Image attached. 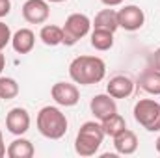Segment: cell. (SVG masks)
<instances>
[{
    "instance_id": "obj_1",
    "label": "cell",
    "mask_w": 160,
    "mask_h": 158,
    "mask_svg": "<svg viewBox=\"0 0 160 158\" xmlns=\"http://www.w3.org/2000/svg\"><path fill=\"white\" fill-rule=\"evenodd\" d=\"M69 77L75 84L80 86L99 84L106 77V63L99 56H77L69 63Z\"/></svg>"
},
{
    "instance_id": "obj_2",
    "label": "cell",
    "mask_w": 160,
    "mask_h": 158,
    "mask_svg": "<svg viewBox=\"0 0 160 158\" xmlns=\"http://www.w3.org/2000/svg\"><path fill=\"white\" fill-rule=\"evenodd\" d=\"M38 130L47 140H62L67 134L69 121L58 106H43L36 119Z\"/></svg>"
},
{
    "instance_id": "obj_3",
    "label": "cell",
    "mask_w": 160,
    "mask_h": 158,
    "mask_svg": "<svg viewBox=\"0 0 160 158\" xmlns=\"http://www.w3.org/2000/svg\"><path fill=\"white\" fill-rule=\"evenodd\" d=\"M104 140V130L101 126V121H86L78 128L77 140H75V151L80 156H93L101 149Z\"/></svg>"
},
{
    "instance_id": "obj_4",
    "label": "cell",
    "mask_w": 160,
    "mask_h": 158,
    "mask_svg": "<svg viewBox=\"0 0 160 158\" xmlns=\"http://www.w3.org/2000/svg\"><path fill=\"white\" fill-rule=\"evenodd\" d=\"M134 119L147 132H160V102L153 99H140L134 104Z\"/></svg>"
},
{
    "instance_id": "obj_5",
    "label": "cell",
    "mask_w": 160,
    "mask_h": 158,
    "mask_svg": "<svg viewBox=\"0 0 160 158\" xmlns=\"http://www.w3.org/2000/svg\"><path fill=\"white\" fill-rule=\"evenodd\" d=\"M62 30H63V43L62 45L73 47L91 32V19L84 13H71L65 19Z\"/></svg>"
},
{
    "instance_id": "obj_6",
    "label": "cell",
    "mask_w": 160,
    "mask_h": 158,
    "mask_svg": "<svg viewBox=\"0 0 160 158\" xmlns=\"http://www.w3.org/2000/svg\"><path fill=\"white\" fill-rule=\"evenodd\" d=\"M50 95H52V99L58 106H65V108L77 106L80 101L78 87L71 82H56L50 87Z\"/></svg>"
},
{
    "instance_id": "obj_7",
    "label": "cell",
    "mask_w": 160,
    "mask_h": 158,
    "mask_svg": "<svg viewBox=\"0 0 160 158\" xmlns=\"http://www.w3.org/2000/svg\"><path fill=\"white\" fill-rule=\"evenodd\" d=\"M118 22H119V28H123V30L136 32L145 24V13H143V9H140L134 4L123 6L118 11Z\"/></svg>"
},
{
    "instance_id": "obj_8",
    "label": "cell",
    "mask_w": 160,
    "mask_h": 158,
    "mask_svg": "<svg viewBox=\"0 0 160 158\" xmlns=\"http://www.w3.org/2000/svg\"><path fill=\"white\" fill-rule=\"evenodd\" d=\"M89 110L93 114V117L97 121H104L110 116L118 114V104H116V99L108 93H99L91 99L89 102Z\"/></svg>"
},
{
    "instance_id": "obj_9",
    "label": "cell",
    "mask_w": 160,
    "mask_h": 158,
    "mask_svg": "<svg viewBox=\"0 0 160 158\" xmlns=\"http://www.w3.org/2000/svg\"><path fill=\"white\" fill-rule=\"evenodd\" d=\"M50 15L47 0H26L22 4V19L30 24H43Z\"/></svg>"
},
{
    "instance_id": "obj_10",
    "label": "cell",
    "mask_w": 160,
    "mask_h": 158,
    "mask_svg": "<svg viewBox=\"0 0 160 158\" xmlns=\"http://www.w3.org/2000/svg\"><path fill=\"white\" fill-rule=\"evenodd\" d=\"M6 128H8V132L13 134V136H22V134H26L28 128H30V114H28L24 108H21V106L11 108V110L8 112V116H6Z\"/></svg>"
},
{
    "instance_id": "obj_11",
    "label": "cell",
    "mask_w": 160,
    "mask_h": 158,
    "mask_svg": "<svg viewBox=\"0 0 160 158\" xmlns=\"http://www.w3.org/2000/svg\"><path fill=\"white\" fill-rule=\"evenodd\" d=\"M134 80L127 75H116L108 80L106 84V93L112 95L114 99H127L134 93Z\"/></svg>"
},
{
    "instance_id": "obj_12",
    "label": "cell",
    "mask_w": 160,
    "mask_h": 158,
    "mask_svg": "<svg viewBox=\"0 0 160 158\" xmlns=\"http://www.w3.org/2000/svg\"><path fill=\"white\" fill-rule=\"evenodd\" d=\"M112 140H114L116 153H119V155H134L138 151V136L128 128L121 130Z\"/></svg>"
},
{
    "instance_id": "obj_13",
    "label": "cell",
    "mask_w": 160,
    "mask_h": 158,
    "mask_svg": "<svg viewBox=\"0 0 160 158\" xmlns=\"http://www.w3.org/2000/svg\"><path fill=\"white\" fill-rule=\"evenodd\" d=\"M36 45V34L30 28H21L11 36V47L17 54H28L32 52Z\"/></svg>"
},
{
    "instance_id": "obj_14",
    "label": "cell",
    "mask_w": 160,
    "mask_h": 158,
    "mask_svg": "<svg viewBox=\"0 0 160 158\" xmlns=\"http://www.w3.org/2000/svg\"><path fill=\"white\" fill-rule=\"evenodd\" d=\"M91 26L97 28V30H108V32H114L119 28V22H118V11L112 9V7H106V9H101L95 19L91 21Z\"/></svg>"
},
{
    "instance_id": "obj_15",
    "label": "cell",
    "mask_w": 160,
    "mask_h": 158,
    "mask_svg": "<svg viewBox=\"0 0 160 158\" xmlns=\"http://www.w3.org/2000/svg\"><path fill=\"white\" fill-rule=\"evenodd\" d=\"M6 155L9 158H32L36 155V149H34V145H32L30 140L19 136L17 140H13V141L8 145Z\"/></svg>"
},
{
    "instance_id": "obj_16",
    "label": "cell",
    "mask_w": 160,
    "mask_h": 158,
    "mask_svg": "<svg viewBox=\"0 0 160 158\" xmlns=\"http://www.w3.org/2000/svg\"><path fill=\"white\" fill-rule=\"evenodd\" d=\"M138 87L143 89L149 95H160V71L147 67L138 77Z\"/></svg>"
},
{
    "instance_id": "obj_17",
    "label": "cell",
    "mask_w": 160,
    "mask_h": 158,
    "mask_svg": "<svg viewBox=\"0 0 160 158\" xmlns=\"http://www.w3.org/2000/svg\"><path fill=\"white\" fill-rule=\"evenodd\" d=\"M39 39L47 47H58L63 43V30L62 26H56V24H45L39 32Z\"/></svg>"
},
{
    "instance_id": "obj_18",
    "label": "cell",
    "mask_w": 160,
    "mask_h": 158,
    "mask_svg": "<svg viewBox=\"0 0 160 158\" xmlns=\"http://www.w3.org/2000/svg\"><path fill=\"white\" fill-rule=\"evenodd\" d=\"M91 47L95 50H101V52L110 50L114 47V32L93 28V32H91Z\"/></svg>"
},
{
    "instance_id": "obj_19",
    "label": "cell",
    "mask_w": 160,
    "mask_h": 158,
    "mask_svg": "<svg viewBox=\"0 0 160 158\" xmlns=\"http://www.w3.org/2000/svg\"><path fill=\"white\" fill-rule=\"evenodd\" d=\"M101 126H102V130H104V136L114 138L116 134H119L121 130H125V128H127V121H125L123 116L114 114V116H110L108 119L101 121Z\"/></svg>"
},
{
    "instance_id": "obj_20",
    "label": "cell",
    "mask_w": 160,
    "mask_h": 158,
    "mask_svg": "<svg viewBox=\"0 0 160 158\" xmlns=\"http://www.w3.org/2000/svg\"><path fill=\"white\" fill-rule=\"evenodd\" d=\"M19 95V84L11 77H0V99L11 101Z\"/></svg>"
},
{
    "instance_id": "obj_21",
    "label": "cell",
    "mask_w": 160,
    "mask_h": 158,
    "mask_svg": "<svg viewBox=\"0 0 160 158\" xmlns=\"http://www.w3.org/2000/svg\"><path fill=\"white\" fill-rule=\"evenodd\" d=\"M11 36H13V34H11L9 26H8L6 22H2V21H0V52H2L9 43H11Z\"/></svg>"
},
{
    "instance_id": "obj_22",
    "label": "cell",
    "mask_w": 160,
    "mask_h": 158,
    "mask_svg": "<svg viewBox=\"0 0 160 158\" xmlns=\"http://www.w3.org/2000/svg\"><path fill=\"white\" fill-rule=\"evenodd\" d=\"M149 67L155 71H160V47L149 56Z\"/></svg>"
},
{
    "instance_id": "obj_23",
    "label": "cell",
    "mask_w": 160,
    "mask_h": 158,
    "mask_svg": "<svg viewBox=\"0 0 160 158\" xmlns=\"http://www.w3.org/2000/svg\"><path fill=\"white\" fill-rule=\"evenodd\" d=\"M11 11V0H0V19Z\"/></svg>"
},
{
    "instance_id": "obj_24",
    "label": "cell",
    "mask_w": 160,
    "mask_h": 158,
    "mask_svg": "<svg viewBox=\"0 0 160 158\" xmlns=\"http://www.w3.org/2000/svg\"><path fill=\"white\" fill-rule=\"evenodd\" d=\"M106 7H116V6H121L123 4V0H101Z\"/></svg>"
},
{
    "instance_id": "obj_25",
    "label": "cell",
    "mask_w": 160,
    "mask_h": 158,
    "mask_svg": "<svg viewBox=\"0 0 160 158\" xmlns=\"http://www.w3.org/2000/svg\"><path fill=\"white\" fill-rule=\"evenodd\" d=\"M6 156V143H4V138H0V158Z\"/></svg>"
},
{
    "instance_id": "obj_26",
    "label": "cell",
    "mask_w": 160,
    "mask_h": 158,
    "mask_svg": "<svg viewBox=\"0 0 160 158\" xmlns=\"http://www.w3.org/2000/svg\"><path fill=\"white\" fill-rule=\"evenodd\" d=\"M4 67H6V56L0 52V73L4 71Z\"/></svg>"
},
{
    "instance_id": "obj_27",
    "label": "cell",
    "mask_w": 160,
    "mask_h": 158,
    "mask_svg": "<svg viewBox=\"0 0 160 158\" xmlns=\"http://www.w3.org/2000/svg\"><path fill=\"white\" fill-rule=\"evenodd\" d=\"M155 145H157V153L160 155V136L157 138V143H155Z\"/></svg>"
},
{
    "instance_id": "obj_28",
    "label": "cell",
    "mask_w": 160,
    "mask_h": 158,
    "mask_svg": "<svg viewBox=\"0 0 160 158\" xmlns=\"http://www.w3.org/2000/svg\"><path fill=\"white\" fill-rule=\"evenodd\" d=\"M47 2H54V4H60V2H67V0H47Z\"/></svg>"
},
{
    "instance_id": "obj_29",
    "label": "cell",
    "mask_w": 160,
    "mask_h": 158,
    "mask_svg": "<svg viewBox=\"0 0 160 158\" xmlns=\"http://www.w3.org/2000/svg\"><path fill=\"white\" fill-rule=\"evenodd\" d=\"M0 138H2V130H0Z\"/></svg>"
}]
</instances>
